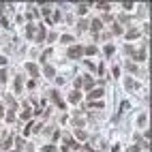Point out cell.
Returning a JSON list of instances; mask_svg holds the SVG:
<instances>
[{
  "label": "cell",
  "mask_w": 152,
  "mask_h": 152,
  "mask_svg": "<svg viewBox=\"0 0 152 152\" xmlns=\"http://www.w3.org/2000/svg\"><path fill=\"white\" fill-rule=\"evenodd\" d=\"M96 52H99V50H96V45H88V47H84V56H94Z\"/></svg>",
  "instance_id": "obj_13"
},
{
  "label": "cell",
  "mask_w": 152,
  "mask_h": 152,
  "mask_svg": "<svg viewBox=\"0 0 152 152\" xmlns=\"http://www.w3.org/2000/svg\"><path fill=\"white\" fill-rule=\"evenodd\" d=\"M146 124H148V116H146V113H142V116L137 118V127H146Z\"/></svg>",
  "instance_id": "obj_21"
},
{
  "label": "cell",
  "mask_w": 152,
  "mask_h": 152,
  "mask_svg": "<svg viewBox=\"0 0 152 152\" xmlns=\"http://www.w3.org/2000/svg\"><path fill=\"white\" fill-rule=\"evenodd\" d=\"M32 133V122H28L26 124V131H24V135H30Z\"/></svg>",
  "instance_id": "obj_39"
},
{
  "label": "cell",
  "mask_w": 152,
  "mask_h": 152,
  "mask_svg": "<svg viewBox=\"0 0 152 152\" xmlns=\"http://www.w3.org/2000/svg\"><path fill=\"white\" fill-rule=\"evenodd\" d=\"M129 152H139V146H133V148H129Z\"/></svg>",
  "instance_id": "obj_48"
},
{
  "label": "cell",
  "mask_w": 152,
  "mask_h": 152,
  "mask_svg": "<svg viewBox=\"0 0 152 152\" xmlns=\"http://www.w3.org/2000/svg\"><path fill=\"white\" fill-rule=\"evenodd\" d=\"M60 41L64 43V45H67V43H73V36H71V34H62V36H60Z\"/></svg>",
  "instance_id": "obj_27"
},
{
  "label": "cell",
  "mask_w": 152,
  "mask_h": 152,
  "mask_svg": "<svg viewBox=\"0 0 152 152\" xmlns=\"http://www.w3.org/2000/svg\"><path fill=\"white\" fill-rule=\"evenodd\" d=\"M52 139L56 142V139H60V131H54V135H52Z\"/></svg>",
  "instance_id": "obj_46"
},
{
  "label": "cell",
  "mask_w": 152,
  "mask_h": 152,
  "mask_svg": "<svg viewBox=\"0 0 152 152\" xmlns=\"http://www.w3.org/2000/svg\"><path fill=\"white\" fill-rule=\"evenodd\" d=\"M81 79V88H84V90H92V88H94V81H92V77H90V75H84V77H79Z\"/></svg>",
  "instance_id": "obj_3"
},
{
  "label": "cell",
  "mask_w": 152,
  "mask_h": 152,
  "mask_svg": "<svg viewBox=\"0 0 152 152\" xmlns=\"http://www.w3.org/2000/svg\"><path fill=\"white\" fill-rule=\"evenodd\" d=\"M50 96L54 99V103H56V105L60 107V109H64V107H67V105H64V101L60 99V94H58V90H52V92H50Z\"/></svg>",
  "instance_id": "obj_6"
},
{
  "label": "cell",
  "mask_w": 152,
  "mask_h": 152,
  "mask_svg": "<svg viewBox=\"0 0 152 152\" xmlns=\"http://www.w3.org/2000/svg\"><path fill=\"white\" fill-rule=\"evenodd\" d=\"M7 122H15V111H13V109L7 111Z\"/></svg>",
  "instance_id": "obj_28"
},
{
  "label": "cell",
  "mask_w": 152,
  "mask_h": 152,
  "mask_svg": "<svg viewBox=\"0 0 152 152\" xmlns=\"http://www.w3.org/2000/svg\"><path fill=\"white\" fill-rule=\"evenodd\" d=\"M4 101H7V103H9L11 107H17V103H15V99H13V96H11V94H7V96H4Z\"/></svg>",
  "instance_id": "obj_26"
},
{
  "label": "cell",
  "mask_w": 152,
  "mask_h": 152,
  "mask_svg": "<svg viewBox=\"0 0 152 152\" xmlns=\"http://www.w3.org/2000/svg\"><path fill=\"white\" fill-rule=\"evenodd\" d=\"M122 7H124V9H127V11H129V9H133V7H135V4H133V2H122Z\"/></svg>",
  "instance_id": "obj_45"
},
{
  "label": "cell",
  "mask_w": 152,
  "mask_h": 152,
  "mask_svg": "<svg viewBox=\"0 0 152 152\" xmlns=\"http://www.w3.org/2000/svg\"><path fill=\"white\" fill-rule=\"evenodd\" d=\"M43 75H45L47 79H52V77H56V69L52 67V64H45L43 67Z\"/></svg>",
  "instance_id": "obj_8"
},
{
  "label": "cell",
  "mask_w": 152,
  "mask_h": 152,
  "mask_svg": "<svg viewBox=\"0 0 152 152\" xmlns=\"http://www.w3.org/2000/svg\"><path fill=\"white\" fill-rule=\"evenodd\" d=\"M124 69H127L129 73H139V69H137V64H135V62H127V67H124Z\"/></svg>",
  "instance_id": "obj_16"
},
{
  "label": "cell",
  "mask_w": 152,
  "mask_h": 152,
  "mask_svg": "<svg viewBox=\"0 0 152 152\" xmlns=\"http://www.w3.org/2000/svg\"><path fill=\"white\" fill-rule=\"evenodd\" d=\"M113 52H116V47H113V45H105V50H103V54H105L107 58H111Z\"/></svg>",
  "instance_id": "obj_19"
},
{
  "label": "cell",
  "mask_w": 152,
  "mask_h": 152,
  "mask_svg": "<svg viewBox=\"0 0 152 152\" xmlns=\"http://www.w3.org/2000/svg\"><path fill=\"white\" fill-rule=\"evenodd\" d=\"M75 137H77L79 142H86V139H88V135H86V131H81V129H77V131H75Z\"/></svg>",
  "instance_id": "obj_17"
},
{
  "label": "cell",
  "mask_w": 152,
  "mask_h": 152,
  "mask_svg": "<svg viewBox=\"0 0 152 152\" xmlns=\"http://www.w3.org/2000/svg\"><path fill=\"white\" fill-rule=\"evenodd\" d=\"M15 146H17L15 150H17V152H21V146H24V139H21V137H17V139H15Z\"/></svg>",
  "instance_id": "obj_30"
},
{
  "label": "cell",
  "mask_w": 152,
  "mask_h": 152,
  "mask_svg": "<svg viewBox=\"0 0 152 152\" xmlns=\"http://www.w3.org/2000/svg\"><path fill=\"white\" fill-rule=\"evenodd\" d=\"M0 64H7V58L4 56H0Z\"/></svg>",
  "instance_id": "obj_49"
},
{
  "label": "cell",
  "mask_w": 152,
  "mask_h": 152,
  "mask_svg": "<svg viewBox=\"0 0 152 152\" xmlns=\"http://www.w3.org/2000/svg\"><path fill=\"white\" fill-rule=\"evenodd\" d=\"M77 28H79V30H86V28H88V21H86V19H81L79 24H77Z\"/></svg>",
  "instance_id": "obj_35"
},
{
  "label": "cell",
  "mask_w": 152,
  "mask_h": 152,
  "mask_svg": "<svg viewBox=\"0 0 152 152\" xmlns=\"http://www.w3.org/2000/svg\"><path fill=\"white\" fill-rule=\"evenodd\" d=\"M28 88H30V90H34V88H36V81H34V79H30V81H28Z\"/></svg>",
  "instance_id": "obj_44"
},
{
  "label": "cell",
  "mask_w": 152,
  "mask_h": 152,
  "mask_svg": "<svg viewBox=\"0 0 152 152\" xmlns=\"http://www.w3.org/2000/svg\"><path fill=\"white\" fill-rule=\"evenodd\" d=\"M88 105H90V107H103V103H101V101H90Z\"/></svg>",
  "instance_id": "obj_38"
},
{
  "label": "cell",
  "mask_w": 152,
  "mask_h": 152,
  "mask_svg": "<svg viewBox=\"0 0 152 152\" xmlns=\"http://www.w3.org/2000/svg\"><path fill=\"white\" fill-rule=\"evenodd\" d=\"M43 152H58V150L54 148V146H45V148H43Z\"/></svg>",
  "instance_id": "obj_42"
},
{
  "label": "cell",
  "mask_w": 152,
  "mask_h": 152,
  "mask_svg": "<svg viewBox=\"0 0 152 152\" xmlns=\"http://www.w3.org/2000/svg\"><path fill=\"white\" fill-rule=\"evenodd\" d=\"M84 118H81V116H77V118H73V124H75V127H77V129H81V127H84Z\"/></svg>",
  "instance_id": "obj_24"
},
{
  "label": "cell",
  "mask_w": 152,
  "mask_h": 152,
  "mask_svg": "<svg viewBox=\"0 0 152 152\" xmlns=\"http://www.w3.org/2000/svg\"><path fill=\"white\" fill-rule=\"evenodd\" d=\"M86 11H88V4H79V7H77V13L79 15H84Z\"/></svg>",
  "instance_id": "obj_33"
},
{
  "label": "cell",
  "mask_w": 152,
  "mask_h": 152,
  "mask_svg": "<svg viewBox=\"0 0 152 152\" xmlns=\"http://www.w3.org/2000/svg\"><path fill=\"white\" fill-rule=\"evenodd\" d=\"M7 77H9L7 69H0V81H7Z\"/></svg>",
  "instance_id": "obj_31"
},
{
  "label": "cell",
  "mask_w": 152,
  "mask_h": 152,
  "mask_svg": "<svg viewBox=\"0 0 152 152\" xmlns=\"http://www.w3.org/2000/svg\"><path fill=\"white\" fill-rule=\"evenodd\" d=\"M21 84H24V77H21V75H17V77H15V86H13L15 92H19V90H21Z\"/></svg>",
  "instance_id": "obj_18"
},
{
  "label": "cell",
  "mask_w": 152,
  "mask_h": 152,
  "mask_svg": "<svg viewBox=\"0 0 152 152\" xmlns=\"http://www.w3.org/2000/svg\"><path fill=\"white\" fill-rule=\"evenodd\" d=\"M79 152H94V150H92L90 146H81V148H79Z\"/></svg>",
  "instance_id": "obj_41"
},
{
  "label": "cell",
  "mask_w": 152,
  "mask_h": 152,
  "mask_svg": "<svg viewBox=\"0 0 152 152\" xmlns=\"http://www.w3.org/2000/svg\"><path fill=\"white\" fill-rule=\"evenodd\" d=\"M122 32H124V30H122V26H118V24H113V28H111V34H116V36H120V34H122Z\"/></svg>",
  "instance_id": "obj_23"
},
{
  "label": "cell",
  "mask_w": 152,
  "mask_h": 152,
  "mask_svg": "<svg viewBox=\"0 0 152 152\" xmlns=\"http://www.w3.org/2000/svg\"><path fill=\"white\" fill-rule=\"evenodd\" d=\"M26 71H28V73L32 75V79H34L36 75H39V67H36L34 62H26Z\"/></svg>",
  "instance_id": "obj_7"
},
{
  "label": "cell",
  "mask_w": 152,
  "mask_h": 152,
  "mask_svg": "<svg viewBox=\"0 0 152 152\" xmlns=\"http://www.w3.org/2000/svg\"><path fill=\"white\" fill-rule=\"evenodd\" d=\"M90 28H92V36H99V32L103 28V21L99 17H94V19H92V24H90Z\"/></svg>",
  "instance_id": "obj_2"
},
{
  "label": "cell",
  "mask_w": 152,
  "mask_h": 152,
  "mask_svg": "<svg viewBox=\"0 0 152 152\" xmlns=\"http://www.w3.org/2000/svg\"><path fill=\"white\" fill-rule=\"evenodd\" d=\"M45 36H47L45 26H39V28H36V32H34V41H36V43H43V41H45Z\"/></svg>",
  "instance_id": "obj_4"
},
{
  "label": "cell",
  "mask_w": 152,
  "mask_h": 152,
  "mask_svg": "<svg viewBox=\"0 0 152 152\" xmlns=\"http://www.w3.org/2000/svg\"><path fill=\"white\" fill-rule=\"evenodd\" d=\"M9 152H17V150H9Z\"/></svg>",
  "instance_id": "obj_51"
},
{
  "label": "cell",
  "mask_w": 152,
  "mask_h": 152,
  "mask_svg": "<svg viewBox=\"0 0 152 152\" xmlns=\"http://www.w3.org/2000/svg\"><path fill=\"white\" fill-rule=\"evenodd\" d=\"M99 36H101L103 41H109V36H111V34H109V32H103V34H99Z\"/></svg>",
  "instance_id": "obj_43"
},
{
  "label": "cell",
  "mask_w": 152,
  "mask_h": 152,
  "mask_svg": "<svg viewBox=\"0 0 152 152\" xmlns=\"http://www.w3.org/2000/svg\"><path fill=\"white\" fill-rule=\"evenodd\" d=\"M88 99H90V101H99V99H103V88H92V90L88 92Z\"/></svg>",
  "instance_id": "obj_5"
},
{
  "label": "cell",
  "mask_w": 152,
  "mask_h": 152,
  "mask_svg": "<svg viewBox=\"0 0 152 152\" xmlns=\"http://www.w3.org/2000/svg\"><path fill=\"white\" fill-rule=\"evenodd\" d=\"M34 32H36L34 24H28V28H26V36H28V39H34Z\"/></svg>",
  "instance_id": "obj_15"
},
{
  "label": "cell",
  "mask_w": 152,
  "mask_h": 152,
  "mask_svg": "<svg viewBox=\"0 0 152 152\" xmlns=\"http://www.w3.org/2000/svg\"><path fill=\"white\" fill-rule=\"evenodd\" d=\"M124 36H127L129 41H133V39H139L142 34H139V30H137V28H131V30H129V32H127Z\"/></svg>",
  "instance_id": "obj_11"
},
{
  "label": "cell",
  "mask_w": 152,
  "mask_h": 152,
  "mask_svg": "<svg viewBox=\"0 0 152 152\" xmlns=\"http://www.w3.org/2000/svg\"><path fill=\"white\" fill-rule=\"evenodd\" d=\"M133 58H135V62H144V60H148V54H146V50H139L133 54Z\"/></svg>",
  "instance_id": "obj_9"
},
{
  "label": "cell",
  "mask_w": 152,
  "mask_h": 152,
  "mask_svg": "<svg viewBox=\"0 0 152 152\" xmlns=\"http://www.w3.org/2000/svg\"><path fill=\"white\" fill-rule=\"evenodd\" d=\"M56 39H58V36H56V32H50V34L45 36V41H50V43H54Z\"/></svg>",
  "instance_id": "obj_34"
},
{
  "label": "cell",
  "mask_w": 152,
  "mask_h": 152,
  "mask_svg": "<svg viewBox=\"0 0 152 152\" xmlns=\"http://www.w3.org/2000/svg\"><path fill=\"white\" fill-rule=\"evenodd\" d=\"M96 7H99L101 11H109V4H107V2H99Z\"/></svg>",
  "instance_id": "obj_36"
},
{
  "label": "cell",
  "mask_w": 152,
  "mask_h": 152,
  "mask_svg": "<svg viewBox=\"0 0 152 152\" xmlns=\"http://www.w3.org/2000/svg\"><path fill=\"white\" fill-rule=\"evenodd\" d=\"M69 101H71V103H77V101H81V92H79V90H73L71 94H69Z\"/></svg>",
  "instance_id": "obj_12"
},
{
  "label": "cell",
  "mask_w": 152,
  "mask_h": 152,
  "mask_svg": "<svg viewBox=\"0 0 152 152\" xmlns=\"http://www.w3.org/2000/svg\"><path fill=\"white\" fill-rule=\"evenodd\" d=\"M67 56L71 58V60H77V58L84 56V47H81V45H71L67 50Z\"/></svg>",
  "instance_id": "obj_1"
},
{
  "label": "cell",
  "mask_w": 152,
  "mask_h": 152,
  "mask_svg": "<svg viewBox=\"0 0 152 152\" xmlns=\"http://www.w3.org/2000/svg\"><path fill=\"white\" fill-rule=\"evenodd\" d=\"M124 54H127V56H133V54H135L133 45H124Z\"/></svg>",
  "instance_id": "obj_29"
},
{
  "label": "cell",
  "mask_w": 152,
  "mask_h": 152,
  "mask_svg": "<svg viewBox=\"0 0 152 152\" xmlns=\"http://www.w3.org/2000/svg\"><path fill=\"white\" fill-rule=\"evenodd\" d=\"M111 73H113V77H116V79L120 77V69H118V64H116V67H113V71H111Z\"/></svg>",
  "instance_id": "obj_40"
},
{
  "label": "cell",
  "mask_w": 152,
  "mask_h": 152,
  "mask_svg": "<svg viewBox=\"0 0 152 152\" xmlns=\"http://www.w3.org/2000/svg\"><path fill=\"white\" fill-rule=\"evenodd\" d=\"M0 24H2L4 28H9V19H7V17H2V19H0Z\"/></svg>",
  "instance_id": "obj_47"
},
{
  "label": "cell",
  "mask_w": 152,
  "mask_h": 152,
  "mask_svg": "<svg viewBox=\"0 0 152 152\" xmlns=\"http://www.w3.org/2000/svg\"><path fill=\"white\" fill-rule=\"evenodd\" d=\"M127 109H129V101H122V105H120V111L116 113V120H118V118H120V116H122V113L127 111Z\"/></svg>",
  "instance_id": "obj_20"
},
{
  "label": "cell",
  "mask_w": 152,
  "mask_h": 152,
  "mask_svg": "<svg viewBox=\"0 0 152 152\" xmlns=\"http://www.w3.org/2000/svg\"><path fill=\"white\" fill-rule=\"evenodd\" d=\"M124 86H127V90H129V92H133V90H137V88H139V84H137V81H135L133 77H129L127 81H124Z\"/></svg>",
  "instance_id": "obj_10"
},
{
  "label": "cell",
  "mask_w": 152,
  "mask_h": 152,
  "mask_svg": "<svg viewBox=\"0 0 152 152\" xmlns=\"http://www.w3.org/2000/svg\"><path fill=\"white\" fill-rule=\"evenodd\" d=\"M30 116H32V111H30V109L21 111V120H30Z\"/></svg>",
  "instance_id": "obj_32"
},
{
  "label": "cell",
  "mask_w": 152,
  "mask_h": 152,
  "mask_svg": "<svg viewBox=\"0 0 152 152\" xmlns=\"http://www.w3.org/2000/svg\"><path fill=\"white\" fill-rule=\"evenodd\" d=\"M50 56H52V50H45V52L41 54V60H43V62H47V60H50Z\"/></svg>",
  "instance_id": "obj_25"
},
{
  "label": "cell",
  "mask_w": 152,
  "mask_h": 152,
  "mask_svg": "<svg viewBox=\"0 0 152 152\" xmlns=\"http://www.w3.org/2000/svg\"><path fill=\"white\" fill-rule=\"evenodd\" d=\"M62 19V15H60V11H56V13H54V17H52V21H60Z\"/></svg>",
  "instance_id": "obj_37"
},
{
  "label": "cell",
  "mask_w": 152,
  "mask_h": 152,
  "mask_svg": "<svg viewBox=\"0 0 152 152\" xmlns=\"http://www.w3.org/2000/svg\"><path fill=\"white\" fill-rule=\"evenodd\" d=\"M118 26H122V24H131V15H120V21H116Z\"/></svg>",
  "instance_id": "obj_22"
},
{
  "label": "cell",
  "mask_w": 152,
  "mask_h": 152,
  "mask_svg": "<svg viewBox=\"0 0 152 152\" xmlns=\"http://www.w3.org/2000/svg\"><path fill=\"white\" fill-rule=\"evenodd\" d=\"M2 113H4V107H2V103H0V116H2Z\"/></svg>",
  "instance_id": "obj_50"
},
{
  "label": "cell",
  "mask_w": 152,
  "mask_h": 152,
  "mask_svg": "<svg viewBox=\"0 0 152 152\" xmlns=\"http://www.w3.org/2000/svg\"><path fill=\"white\" fill-rule=\"evenodd\" d=\"M11 144H13V135H7V137L2 139V144H0V146H2V148H7V150H9V148H11Z\"/></svg>",
  "instance_id": "obj_14"
}]
</instances>
